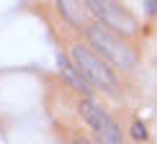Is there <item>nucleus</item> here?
Wrapping results in <instances>:
<instances>
[{
    "label": "nucleus",
    "instance_id": "1",
    "mask_svg": "<svg viewBox=\"0 0 157 144\" xmlns=\"http://www.w3.org/2000/svg\"><path fill=\"white\" fill-rule=\"evenodd\" d=\"M88 39L98 49V54H103L106 59H111L113 64H119V67H132L136 62V51L129 47L124 39H119L116 31L106 28V26H90Z\"/></svg>",
    "mask_w": 157,
    "mask_h": 144
},
{
    "label": "nucleus",
    "instance_id": "2",
    "mask_svg": "<svg viewBox=\"0 0 157 144\" xmlns=\"http://www.w3.org/2000/svg\"><path fill=\"white\" fill-rule=\"evenodd\" d=\"M72 62H75L77 72L85 75L93 85H98V88H103V90H116V80H113V75H111L108 64L98 54H93L88 47L75 44L72 47Z\"/></svg>",
    "mask_w": 157,
    "mask_h": 144
},
{
    "label": "nucleus",
    "instance_id": "3",
    "mask_svg": "<svg viewBox=\"0 0 157 144\" xmlns=\"http://www.w3.org/2000/svg\"><path fill=\"white\" fill-rule=\"evenodd\" d=\"M80 113H82V119L93 126V131L98 134L101 144H124L119 126H116L113 119H111L95 100H82L80 103Z\"/></svg>",
    "mask_w": 157,
    "mask_h": 144
},
{
    "label": "nucleus",
    "instance_id": "4",
    "mask_svg": "<svg viewBox=\"0 0 157 144\" xmlns=\"http://www.w3.org/2000/svg\"><path fill=\"white\" fill-rule=\"evenodd\" d=\"M88 5H90V10H93V16L106 23V28L116 31V34H134L136 31V21L124 8H119L116 3L98 0V3H88Z\"/></svg>",
    "mask_w": 157,
    "mask_h": 144
},
{
    "label": "nucleus",
    "instance_id": "5",
    "mask_svg": "<svg viewBox=\"0 0 157 144\" xmlns=\"http://www.w3.org/2000/svg\"><path fill=\"white\" fill-rule=\"evenodd\" d=\"M59 10L72 26H77V28H82V31H90V13H88L90 5L88 3H70V0H62Z\"/></svg>",
    "mask_w": 157,
    "mask_h": 144
},
{
    "label": "nucleus",
    "instance_id": "6",
    "mask_svg": "<svg viewBox=\"0 0 157 144\" xmlns=\"http://www.w3.org/2000/svg\"><path fill=\"white\" fill-rule=\"evenodd\" d=\"M132 136H134V139H139V142H144V139H147V129H144V123L134 121V123H132Z\"/></svg>",
    "mask_w": 157,
    "mask_h": 144
},
{
    "label": "nucleus",
    "instance_id": "7",
    "mask_svg": "<svg viewBox=\"0 0 157 144\" xmlns=\"http://www.w3.org/2000/svg\"><path fill=\"white\" fill-rule=\"evenodd\" d=\"M144 10H149V13H155V10H157V3H144Z\"/></svg>",
    "mask_w": 157,
    "mask_h": 144
},
{
    "label": "nucleus",
    "instance_id": "8",
    "mask_svg": "<svg viewBox=\"0 0 157 144\" xmlns=\"http://www.w3.org/2000/svg\"><path fill=\"white\" fill-rule=\"evenodd\" d=\"M75 144H90V142H85V139H80V142H75Z\"/></svg>",
    "mask_w": 157,
    "mask_h": 144
}]
</instances>
